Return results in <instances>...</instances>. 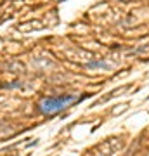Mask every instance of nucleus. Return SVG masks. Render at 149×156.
<instances>
[{"label":"nucleus","instance_id":"nucleus-1","mask_svg":"<svg viewBox=\"0 0 149 156\" xmlns=\"http://www.w3.org/2000/svg\"><path fill=\"white\" fill-rule=\"evenodd\" d=\"M82 99H85V95L78 97L75 94H62V95H52V97H45L38 102V113L42 115H54V113H59L66 108L73 106L80 102Z\"/></svg>","mask_w":149,"mask_h":156},{"label":"nucleus","instance_id":"nucleus-2","mask_svg":"<svg viewBox=\"0 0 149 156\" xmlns=\"http://www.w3.org/2000/svg\"><path fill=\"white\" fill-rule=\"evenodd\" d=\"M85 68H87V69H99V68L106 69V68H108V62L106 61H92V62H87Z\"/></svg>","mask_w":149,"mask_h":156}]
</instances>
